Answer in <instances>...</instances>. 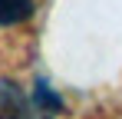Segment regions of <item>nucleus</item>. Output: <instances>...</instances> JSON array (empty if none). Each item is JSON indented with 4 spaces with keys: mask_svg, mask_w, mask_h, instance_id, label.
<instances>
[{
    "mask_svg": "<svg viewBox=\"0 0 122 119\" xmlns=\"http://www.w3.org/2000/svg\"><path fill=\"white\" fill-rule=\"evenodd\" d=\"M30 93H33V99H36V106H43V109H46L50 116H60L63 109H66L63 96L56 93V89H53V86H50V83H46V79H36Z\"/></svg>",
    "mask_w": 122,
    "mask_h": 119,
    "instance_id": "3",
    "label": "nucleus"
},
{
    "mask_svg": "<svg viewBox=\"0 0 122 119\" xmlns=\"http://www.w3.org/2000/svg\"><path fill=\"white\" fill-rule=\"evenodd\" d=\"M0 119H56L36 106L33 93H26L17 79H0Z\"/></svg>",
    "mask_w": 122,
    "mask_h": 119,
    "instance_id": "1",
    "label": "nucleus"
},
{
    "mask_svg": "<svg viewBox=\"0 0 122 119\" xmlns=\"http://www.w3.org/2000/svg\"><path fill=\"white\" fill-rule=\"evenodd\" d=\"M36 0H0V27H20L33 17Z\"/></svg>",
    "mask_w": 122,
    "mask_h": 119,
    "instance_id": "2",
    "label": "nucleus"
}]
</instances>
